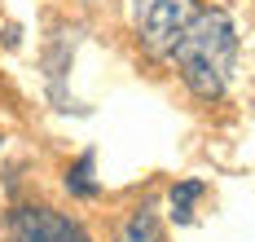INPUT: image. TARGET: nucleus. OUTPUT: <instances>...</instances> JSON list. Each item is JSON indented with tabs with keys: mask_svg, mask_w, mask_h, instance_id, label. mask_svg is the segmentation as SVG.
<instances>
[{
	"mask_svg": "<svg viewBox=\"0 0 255 242\" xmlns=\"http://www.w3.org/2000/svg\"><path fill=\"white\" fill-rule=\"evenodd\" d=\"M172 66L180 71L185 88L203 102H216L229 88L233 62H238V31L225 9H198L185 31L176 35V44L167 49Z\"/></svg>",
	"mask_w": 255,
	"mask_h": 242,
	"instance_id": "1",
	"label": "nucleus"
},
{
	"mask_svg": "<svg viewBox=\"0 0 255 242\" xmlns=\"http://www.w3.org/2000/svg\"><path fill=\"white\" fill-rule=\"evenodd\" d=\"M198 13V0H132V27L150 57H167L185 22Z\"/></svg>",
	"mask_w": 255,
	"mask_h": 242,
	"instance_id": "2",
	"label": "nucleus"
},
{
	"mask_svg": "<svg viewBox=\"0 0 255 242\" xmlns=\"http://www.w3.org/2000/svg\"><path fill=\"white\" fill-rule=\"evenodd\" d=\"M4 229H9V242H93L79 220L53 207H13Z\"/></svg>",
	"mask_w": 255,
	"mask_h": 242,
	"instance_id": "3",
	"label": "nucleus"
},
{
	"mask_svg": "<svg viewBox=\"0 0 255 242\" xmlns=\"http://www.w3.org/2000/svg\"><path fill=\"white\" fill-rule=\"evenodd\" d=\"M115 242H167V238H163V225H158L154 207H136V212L115 229Z\"/></svg>",
	"mask_w": 255,
	"mask_h": 242,
	"instance_id": "4",
	"label": "nucleus"
},
{
	"mask_svg": "<svg viewBox=\"0 0 255 242\" xmlns=\"http://www.w3.org/2000/svg\"><path fill=\"white\" fill-rule=\"evenodd\" d=\"M93 167H97V154H93V150H84V154L66 167V189H71V198H84V203H88V198L102 194V185L93 181Z\"/></svg>",
	"mask_w": 255,
	"mask_h": 242,
	"instance_id": "5",
	"label": "nucleus"
},
{
	"mask_svg": "<svg viewBox=\"0 0 255 242\" xmlns=\"http://www.w3.org/2000/svg\"><path fill=\"white\" fill-rule=\"evenodd\" d=\"M203 194H207L203 181H176V185H172V198H167V203H172V220H176V225H189V220H194V203H198Z\"/></svg>",
	"mask_w": 255,
	"mask_h": 242,
	"instance_id": "6",
	"label": "nucleus"
},
{
	"mask_svg": "<svg viewBox=\"0 0 255 242\" xmlns=\"http://www.w3.org/2000/svg\"><path fill=\"white\" fill-rule=\"evenodd\" d=\"M18 40H22V31L9 22V27H4V49H18Z\"/></svg>",
	"mask_w": 255,
	"mask_h": 242,
	"instance_id": "7",
	"label": "nucleus"
}]
</instances>
